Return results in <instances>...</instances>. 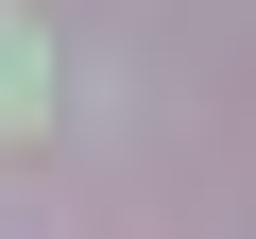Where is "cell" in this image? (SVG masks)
Masks as SVG:
<instances>
[{"label":"cell","mask_w":256,"mask_h":239,"mask_svg":"<svg viewBox=\"0 0 256 239\" xmlns=\"http://www.w3.org/2000/svg\"><path fill=\"white\" fill-rule=\"evenodd\" d=\"M34 120H52V34L0 0V137H34Z\"/></svg>","instance_id":"6da1fadb"}]
</instances>
